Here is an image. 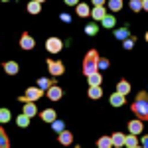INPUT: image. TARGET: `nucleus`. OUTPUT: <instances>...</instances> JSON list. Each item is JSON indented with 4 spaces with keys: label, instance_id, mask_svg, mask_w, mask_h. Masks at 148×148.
Here are the masks:
<instances>
[{
    "label": "nucleus",
    "instance_id": "obj_1",
    "mask_svg": "<svg viewBox=\"0 0 148 148\" xmlns=\"http://www.w3.org/2000/svg\"><path fill=\"white\" fill-rule=\"evenodd\" d=\"M132 113L136 114L138 119L148 121V91H140L136 95V99L132 103Z\"/></svg>",
    "mask_w": 148,
    "mask_h": 148
},
{
    "label": "nucleus",
    "instance_id": "obj_2",
    "mask_svg": "<svg viewBox=\"0 0 148 148\" xmlns=\"http://www.w3.org/2000/svg\"><path fill=\"white\" fill-rule=\"evenodd\" d=\"M95 71H99V53H97V49H89L83 59V75L89 77Z\"/></svg>",
    "mask_w": 148,
    "mask_h": 148
},
{
    "label": "nucleus",
    "instance_id": "obj_3",
    "mask_svg": "<svg viewBox=\"0 0 148 148\" xmlns=\"http://www.w3.org/2000/svg\"><path fill=\"white\" fill-rule=\"evenodd\" d=\"M46 65H47L49 73H51L53 77H59V75H63V73H65V67H63V63H61V61H56V59H47Z\"/></svg>",
    "mask_w": 148,
    "mask_h": 148
},
{
    "label": "nucleus",
    "instance_id": "obj_4",
    "mask_svg": "<svg viewBox=\"0 0 148 148\" xmlns=\"http://www.w3.org/2000/svg\"><path fill=\"white\" fill-rule=\"evenodd\" d=\"M46 49L47 53H59L63 49V42L59 38H47L46 40Z\"/></svg>",
    "mask_w": 148,
    "mask_h": 148
},
{
    "label": "nucleus",
    "instance_id": "obj_5",
    "mask_svg": "<svg viewBox=\"0 0 148 148\" xmlns=\"http://www.w3.org/2000/svg\"><path fill=\"white\" fill-rule=\"evenodd\" d=\"M46 95H47V99H49V101L56 103V101H59V99L63 97V89H61L57 83H53V85H51V87L46 91Z\"/></svg>",
    "mask_w": 148,
    "mask_h": 148
},
{
    "label": "nucleus",
    "instance_id": "obj_6",
    "mask_svg": "<svg viewBox=\"0 0 148 148\" xmlns=\"http://www.w3.org/2000/svg\"><path fill=\"white\" fill-rule=\"evenodd\" d=\"M20 47L26 49V51H28V49H34V47H36V40L28 34V32H24L22 38H20Z\"/></svg>",
    "mask_w": 148,
    "mask_h": 148
},
{
    "label": "nucleus",
    "instance_id": "obj_7",
    "mask_svg": "<svg viewBox=\"0 0 148 148\" xmlns=\"http://www.w3.org/2000/svg\"><path fill=\"white\" fill-rule=\"evenodd\" d=\"M26 97H28L30 101H38V99L44 97V89H42V87H28V89H26Z\"/></svg>",
    "mask_w": 148,
    "mask_h": 148
},
{
    "label": "nucleus",
    "instance_id": "obj_8",
    "mask_svg": "<svg viewBox=\"0 0 148 148\" xmlns=\"http://www.w3.org/2000/svg\"><path fill=\"white\" fill-rule=\"evenodd\" d=\"M142 123H144V121H142V119H134V121H130V123H128V132H132V134H140V132H142V130H144V125H142Z\"/></svg>",
    "mask_w": 148,
    "mask_h": 148
},
{
    "label": "nucleus",
    "instance_id": "obj_9",
    "mask_svg": "<svg viewBox=\"0 0 148 148\" xmlns=\"http://www.w3.org/2000/svg\"><path fill=\"white\" fill-rule=\"evenodd\" d=\"M75 14H77L79 18H87V16H91V6L85 4V2H79V4L75 6Z\"/></svg>",
    "mask_w": 148,
    "mask_h": 148
},
{
    "label": "nucleus",
    "instance_id": "obj_10",
    "mask_svg": "<svg viewBox=\"0 0 148 148\" xmlns=\"http://www.w3.org/2000/svg\"><path fill=\"white\" fill-rule=\"evenodd\" d=\"M40 119H42L44 123H49V125H51V123L57 119V113L53 111V109H44V111L40 113Z\"/></svg>",
    "mask_w": 148,
    "mask_h": 148
},
{
    "label": "nucleus",
    "instance_id": "obj_11",
    "mask_svg": "<svg viewBox=\"0 0 148 148\" xmlns=\"http://www.w3.org/2000/svg\"><path fill=\"white\" fill-rule=\"evenodd\" d=\"M105 16H107L105 6H93V8H91V18L95 20V22H101Z\"/></svg>",
    "mask_w": 148,
    "mask_h": 148
},
{
    "label": "nucleus",
    "instance_id": "obj_12",
    "mask_svg": "<svg viewBox=\"0 0 148 148\" xmlns=\"http://www.w3.org/2000/svg\"><path fill=\"white\" fill-rule=\"evenodd\" d=\"M109 101H111V105H113V107H123V105H125L126 103V95H123V93H113V95H111V99H109Z\"/></svg>",
    "mask_w": 148,
    "mask_h": 148
},
{
    "label": "nucleus",
    "instance_id": "obj_13",
    "mask_svg": "<svg viewBox=\"0 0 148 148\" xmlns=\"http://www.w3.org/2000/svg\"><path fill=\"white\" fill-rule=\"evenodd\" d=\"M87 95H89V99H93V101L101 99V97H103L101 85H89V91H87Z\"/></svg>",
    "mask_w": 148,
    "mask_h": 148
},
{
    "label": "nucleus",
    "instance_id": "obj_14",
    "mask_svg": "<svg viewBox=\"0 0 148 148\" xmlns=\"http://www.w3.org/2000/svg\"><path fill=\"white\" fill-rule=\"evenodd\" d=\"M2 67H4V71H6L8 75H16V73L20 71V65H18L16 61H4Z\"/></svg>",
    "mask_w": 148,
    "mask_h": 148
},
{
    "label": "nucleus",
    "instance_id": "obj_15",
    "mask_svg": "<svg viewBox=\"0 0 148 148\" xmlns=\"http://www.w3.org/2000/svg\"><path fill=\"white\" fill-rule=\"evenodd\" d=\"M22 113H26L28 116H36V114H38V107H36V101H28V103H24Z\"/></svg>",
    "mask_w": 148,
    "mask_h": 148
},
{
    "label": "nucleus",
    "instance_id": "obj_16",
    "mask_svg": "<svg viewBox=\"0 0 148 148\" xmlns=\"http://www.w3.org/2000/svg\"><path fill=\"white\" fill-rule=\"evenodd\" d=\"M111 136H113V146H114V148H123V146H125L126 136L123 134V132H113Z\"/></svg>",
    "mask_w": 148,
    "mask_h": 148
},
{
    "label": "nucleus",
    "instance_id": "obj_17",
    "mask_svg": "<svg viewBox=\"0 0 148 148\" xmlns=\"http://www.w3.org/2000/svg\"><path fill=\"white\" fill-rule=\"evenodd\" d=\"M57 140H59L61 144H65V146H67V144L73 142V134H71L69 130H61V132L57 134Z\"/></svg>",
    "mask_w": 148,
    "mask_h": 148
},
{
    "label": "nucleus",
    "instance_id": "obj_18",
    "mask_svg": "<svg viewBox=\"0 0 148 148\" xmlns=\"http://www.w3.org/2000/svg\"><path fill=\"white\" fill-rule=\"evenodd\" d=\"M26 10L30 12V14H40L42 12V2H38V0H30L28 2V6H26Z\"/></svg>",
    "mask_w": 148,
    "mask_h": 148
},
{
    "label": "nucleus",
    "instance_id": "obj_19",
    "mask_svg": "<svg viewBox=\"0 0 148 148\" xmlns=\"http://www.w3.org/2000/svg\"><path fill=\"white\" fill-rule=\"evenodd\" d=\"M101 24H103V28H107V30H113L114 26H116V18H114L113 14H107L105 18L101 20Z\"/></svg>",
    "mask_w": 148,
    "mask_h": 148
},
{
    "label": "nucleus",
    "instance_id": "obj_20",
    "mask_svg": "<svg viewBox=\"0 0 148 148\" xmlns=\"http://www.w3.org/2000/svg\"><path fill=\"white\" fill-rule=\"evenodd\" d=\"M30 121H32V116H28L26 113H22L20 116H16V125L20 126V128H28V126H30Z\"/></svg>",
    "mask_w": 148,
    "mask_h": 148
},
{
    "label": "nucleus",
    "instance_id": "obj_21",
    "mask_svg": "<svg viewBox=\"0 0 148 148\" xmlns=\"http://www.w3.org/2000/svg\"><path fill=\"white\" fill-rule=\"evenodd\" d=\"M87 83H89V85H101V83H103L101 71H95V73H91V75L87 77Z\"/></svg>",
    "mask_w": 148,
    "mask_h": 148
},
{
    "label": "nucleus",
    "instance_id": "obj_22",
    "mask_svg": "<svg viewBox=\"0 0 148 148\" xmlns=\"http://www.w3.org/2000/svg\"><path fill=\"white\" fill-rule=\"evenodd\" d=\"M114 38H116V40H121V42H125L126 38H130L128 28H119V30H114Z\"/></svg>",
    "mask_w": 148,
    "mask_h": 148
},
{
    "label": "nucleus",
    "instance_id": "obj_23",
    "mask_svg": "<svg viewBox=\"0 0 148 148\" xmlns=\"http://www.w3.org/2000/svg\"><path fill=\"white\" fill-rule=\"evenodd\" d=\"M116 91L123 93V95H128V93H130V83H128L126 79L119 81V85H116Z\"/></svg>",
    "mask_w": 148,
    "mask_h": 148
},
{
    "label": "nucleus",
    "instance_id": "obj_24",
    "mask_svg": "<svg viewBox=\"0 0 148 148\" xmlns=\"http://www.w3.org/2000/svg\"><path fill=\"white\" fill-rule=\"evenodd\" d=\"M97 146L99 148H111L113 146V136H101L97 140Z\"/></svg>",
    "mask_w": 148,
    "mask_h": 148
},
{
    "label": "nucleus",
    "instance_id": "obj_25",
    "mask_svg": "<svg viewBox=\"0 0 148 148\" xmlns=\"http://www.w3.org/2000/svg\"><path fill=\"white\" fill-rule=\"evenodd\" d=\"M107 6H109L111 12H119V10H123V0H109Z\"/></svg>",
    "mask_w": 148,
    "mask_h": 148
},
{
    "label": "nucleus",
    "instance_id": "obj_26",
    "mask_svg": "<svg viewBox=\"0 0 148 148\" xmlns=\"http://www.w3.org/2000/svg\"><path fill=\"white\" fill-rule=\"evenodd\" d=\"M138 134H132V132H130V134H128V136H126V142H125V146H128V148H136L138 146Z\"/></svg>",
    "mask_w": 148,
    "mask_h": 148
},
{
    "label": "nucleus",
    "instance_id": "obj_27",
    "mask_svg": "<svg viewBox=\"0 0 148 148\" xmlns=\"http://www.w3.org/2000/svg\"><path fill=\"white\" fill-rule=\"evenodd\" d=\"M53 83H56L53 79H44V77H42V79H38V87H42L44 91H47V89H49Z\"/></svg>",
    "mask_w": 148,
    "mask_h": 148
},
{
    "label": "nucleus",
    "instance_id": "obj_28",
    "mask_svg": "<svg viewBox=\"0 0 148 148\" xmlns=\"http://www.w3.org/2000/svg\"><path fill=\"white\" fill-rule=\"evenodd\" d=\"M10 119H12V113L8 111V109H6V107H4V109H0V121H2L4 125H6Z\"/></svg>",
    "mask_w": 148,
    "mask_h": 148
},
{
    "label": "nucleus",
    "instance_id": "obj_29",
    "mask_svg": "<svg viewBox=\"0 0 148 148\" xmlns=\"http://www.w3.org/2000/svg\"><path fill=\"white\" fill-rule=\"evenodd\" d=\"M51 128H53L57 134H59L61 130H65V123H63V121H57V119H56V121L51 123Z\"/></svg>",
    "mask_w": 148,
    "mask_h": 148
},
{
    "label": "nucleus",
    "instance_id": "obj_30",
    "mask_svg": "<svg viewBox=\"0 0 148 148\" xmlns=\"http://www.w3.org/2000/svg\"><path fill=\"white\" fill-rule=\"evenodd\" d=\"M0 144H2V148H8V146H10V140H8L6 130H0Z\"/></svg>",
    "mask_w": 148,
    "mask_h": 148
},
{
    "label": "nucleus",
    "instance_id": "obj_31",
    "mask_svg": "<svg viewBox=\"0 0 148 148\" xmlns=\"http://www.w3.org/2000/svg\"><path fill=\"white\" fill-rule=\"evenodd\" d=\"M128 4H130V10L132 12H140L142 10V0H130Z\"/></svg>",
    "mask_w": 148,
    "mask_h": 148
},
{
    "label": "nucleus",
    "instance_id": "obj_32",
    "mask_svg": "<svg viewBox=\"0 0 148 148\" xmlns=\"http://www.w3.org/2000/svg\"><path fill=\"white\" fill-rule=\"evenodd\" d=\"M97 32H99L97 24H89V26H85V34H87V36H95Z\"/></svg>",
    "mask_w": 148,
    "mask_h": 148
},
{
    "label": "nucleus",
    "instance_id": "obj_33",
    "mask_svg": "<svg viewBox=\"0 0 148 148\" xmlns=\"http://www.w3.org/2000/svg\"><path fill=\"white\" fill-rule=\"evenodd\" d=\"M109 59L107 57H99V71H103V69H109Z\"/></svg>",
    "mask_w": 148,
    "mask_h": 148
},
{
    "label": "nucleus",
    "instance_id": "obj_34",
    "mask_svg": "<svg viewBox=\"0 0 148 148\" xmlns=\"http://www.w3.org/2000/svg\"><path fill=\"white\" fill-rule=\"evenodd\" d=\"M123 47H125V49H132V47H134V40H132V38H126L125 42H123Z\"/></svg>",
    "mask_w": 148,
    "mask_h": 148
},
{
    "label": "nucleus",
    "instance_id": "obj_35",
    "mask_svg": "<svg viewBox=\"0 0 148 148\" xmlns=\"http://www.w3.org/2000/svg\"><path fill=\"white\" fill-rule=\"evenodd\" d=\"M59 18H61V22H71V16H69L67 12H61V14H59Z\"/></svg>",
    "mask_w": 148,
    "mask_h": 148
},
{
    "label": "nucleus",
    "instance_id": "obj_36",
    "mask_svg": "<svg viewBox=\"0 0 148 148\" xmlns=\"http://www.w3.org/2000/svg\"><path fill=\"white\" fill-rule=\"evenodd\" d=\"M91 4H93V6H105L107 0H91Z\"/></svg>",
    "mask_w": 148,
    "mask_h": 148
},
{
    "label": "nucleus",
    "instance_id": "obj_37",
    "mask_svg": "<svg viewBox=\"0 0 148 148\" xmlns=\"http://www.w3.org/2000/svg\"><path fill=\"white\" fill-rule=\"evenodd\" d=\"M63 2H65L67 6H77V4H79L81 0H63Z\"/></svg>",
    "mask_w": 148,
    "mask_h": 148
},
{
    "label": "nucleus",
    "instance_id": "obj_38",
    "mask_svg": "<svg viewBox=\"0 0 148 148\" xmlns=\"http://www.w3.org/2000/svg\"><path fill=\"white\" fill-rule=\"evenodd\" d=\"M140 144H142L144 148H148V134H146V136H142V140H140Z\"/></svg>",
    "mask_w": 148,
    "mask_h": 148
},
{
    "label": "nucleus",
    "instance_id": "obj_39",
    "mask_svg": "<svg viewBox=\"0 0 148 148\" xmlns=\"http://www.w3.org/2000/svg\"><path fill=\"white\" fill-rule=\"evenodd\" d=\"M142 10L148 12V0H142Z\"/></svg>",
    "mask_w": 148,
    "mask_h": 148
},
{
    "label": "nucleus",
    "instance_id": "obj_40",
    "mask_svg": "<svg viewBox=\"0 0 148 148\" xmlns=\"http://www.w3.org/2000/svg\"><path fill=\"white\" fill-rule=\"evenodd\" d=\"M144 40H146V42H148V32H146V34H144Z\"/></svg>",
    "mask_w": 148,
    "mask_h": 148
},
{
    "label": "nucleus",
    "instance_id": "obj_41",
    "mask_svg": "<svg viewBox=\"0 0 148 148\" xmlns=\"http://www.w3.org/2000/svg\"><path fill=\"white\" fill-rule=\"evenodd\" d=\"M38 2H42V4H44V2H46V0H38Z\"/></svg>",
    "mask_w": 148,
    "mask_h": 148
},
{
    "label": "nucleus",
    "instance_id": "obj_42",
    "mask_svg": "<svg viewBox=\"0 0 148 148\" xmlns=\"http://www.w3.org/2000/svg\"><path fill=\"white\" fill-rule=\"evenodd\" d=\"M2 2H8V0H2Z\"/></svg>",
    "mask_w": 148,
    "mask_h": 148
}]
</instances>
